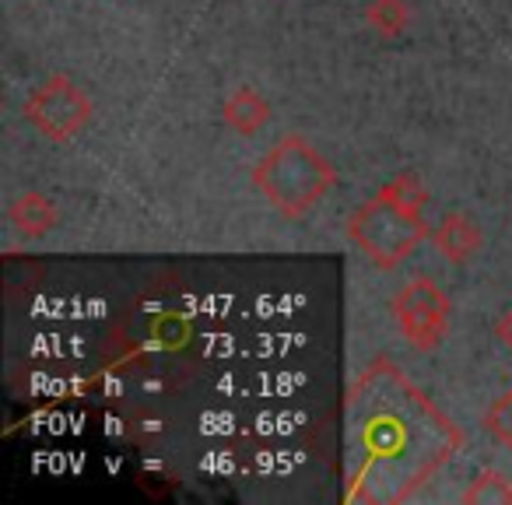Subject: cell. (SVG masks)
I'll list each match as a JSON object with an SVG mask.
<instances>
[{
    "label": "cell",
    "instance_id": "cell-1",
    "mask_svg": "<svg viewBox=\"0 0 512 505\" xmlns=\"http://www.w3.org/2000/svg\"><path fill=\"white\" fill-rule=\"evenodd\" d=\"M460 446L456 421L393 362L379 358L351 383L344 400V484L351 502H407Z\"/></svg>",
    "mask_w": 512,
    "mask_h": 505
},
{
    "label": "cell",
    "instance_id": "cell-2",
    "mask_svg": "<svg viewBox=\"0 0 512 505\" xmlns=\"http://www.w3.org/2000/svg\"><path fill=\"white\" fill-rule=\"evenodd\" d=\"M337 183V172L306 137L288 134L253 165V186L285 218H302L313 211L327 190Z\"/></svg>",
    "mask_w": 512,
    "mask_h": 505
},
{
    "label": "cell",
    "instance_id": "cell-3",
    "mask_svg": "<svg viewBox=\"0 0 512 505\" xmlns=\"http://www.w3.org/2000/svg\"><path fill=\"white\" fill-rule=\"evenodd\" d=\"M348 235L369 264L390 271V267L404 264L414 249L425 242L428 225H425V218H421V211L397 204L390 193H379V197L365 200V204L351 214Z\"/></svg>",
    "mask_w": 512,
    "mask_h": 505
},
{
    "label": "cell",
    "instance_id": "cell-4",
    "mask_svg": "<svg viewBox=\"0 0 512 505\" xmlns=\"http://www.w3.org/2000/svg\"><path fill=\"white\" fill-rule=\"evenodd\" d=\"M449 295L432 278H418L404 285L393 299V323L414 351H435L449 330Z\"/></svg>",
    "mask_w": 512,
    "mask_h": 505
},
{
    "label": "cell",
    "instance_id": "cell-5",
    "mask_svg": "<svg viewBox=\"0 0 512 505\" xmlns=\"http://www.w3.org/2000/svg\"><path fill=\"white\" fill-rule=\"evenodd\" d=\"M25 116L29 123L50 141H71L74 134L88 127L92 120V99L85 95V88H78L71 78L57 74V78L43 81L36 92L25 102Z\"/></svg>",
    "mask_w": 512,
    "mask_h": 505
},
{
    "label": "cell",
    "instance_id": "cell-6",
    "mask_svg": "<svg viewBox=\"0 0 512 505\" xmlns=\"http://www.w3.org/2000/svg\"><path fill=\"white\" fill-rule=\"evenodd\" d=\"M432 242L449 264H467L477 249L484 246L481 225L470 214H446L439 225L432 228Z\"/></svg>",
    "mask_w": 512,
    "mask_h": 505
},
{
    "label": "cell",
    "instance_id": "cell-7",
    "mask_svg": "<svg viewBox=\"0 0 512 505\" xmlns=\"http://www.w3.org/2000/svg\"><path fill=\"white\" fill-rule=\"evenodd\" d=\"M221 116H225V123L235 130V134L253 137V134H260L267 123H271V102L256 92V88L239 85L225 99V106H221Z\"/></svg>",
    "mask_w": 512,
    "mask_h": 505
},
{
    "label": "cell",
    "instance_id": "cell-8",
    "mask_svg": "<svg viewBox=\"0 0 512 505\" xmlns=\"http://www.w3.org/2000/svg\"><path fill=\"white\" fill-rule=\"evenodd\" d=\"M8 218L18 235H25V239H43V235H50L53 228H57V207H53V200L43 197V193H22V197L11 204Z\"/></svg>",
    "mask_w": 512,
    "mask_h": 505
},
{
    "label": "cell",
    "instance_id": "cell-9",
    "mask_svg": "<svg viewBox=\"0 0 512 505\" xmlns=\"http://www.w3.org/2000/svg\"><path fill=\"white\" fill-rule=\"evenodd\" d=\"M365 22H369L383 39H397L407 32L411 8H407V0H369V8H365Z\"/></svg>",
    "mask_w": 512,
    "mask_h": 505
},
{
    "label": "cell",
    "instance_id": "cell-10",
    "mask_svg": "<svg viewBox=\"0 0 512 505\" xmlns=\"http://www.w3.org/2000/svg\"><path fill=\"white\" fill-rule=\"evenodd\" d=\"M460 498L467 505H512V484L498 470H481Z\"/></svg>",
    "mask_w": 512,
    "mask_h": 505
},
{
    "label": "cell",
    "instance_id": "cell-11",
    "mask_svg": "<svg viewBox=\"0 0 512 505\" xmlns=\"http://www.w3.org/2000/svg\"><path fill=\"white\" fill-rule=\"evenodd\" d=\"M383 193H390L397 204H404V207H414V211H425V204H428V190H425V183H421L414 172H400L397 179H390V183L383 186Z\"/></svg>",
    "mask_w": 512,
    "mask_h": 505
},
{
    "label": "cell",
    "instance_id": "cell-12",
    "mask_svg": "<svg viewBox=\"0 0 512 505\" xmlns=\"http://www.w3.org/2000/svg\"><path fill=\"white\" fill-rule=\"evenodd\" d=\"M484 425H488V432L495 435L502 446L512 449V390L505 393V397H498L495 404H491L488 418H484Z\"/></svg>",
    "mask_w": 512,
    "mask_h": 505
},
{
    "label": "cell",
    "instance_id": "cell-13",
    "mask_svg": "<svg viewBox=\"0 0 512 505\" xmlns=\"http://www.w3.org/2000/svg\"><path fill=\"white\" fill-rule=\"evenodd\" d=\"M498 337H502V341H505V344H509V348H512V309H509V313L502 316V320H498Z\"/></svg>",
    "mask_w": 512,
    "mask_h": 505
}]
</instances>
